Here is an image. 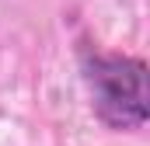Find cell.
<instances>
[{
  "label": "cell",
  "instance_id": "1",
  "mask_svg": "<svg viewBox=\"0 0 150 146\" xmlns=\"http://www.w3.org/2000/svg\"><path fill=\"white\" fill-rule=\"evenodd\" d=\"M84 77L91 105L112 129H140L147 122V63L129 56H87Z\"/></svg>",
  "mask_w": 150,
  "mask_h": 146
}]
</instances>
